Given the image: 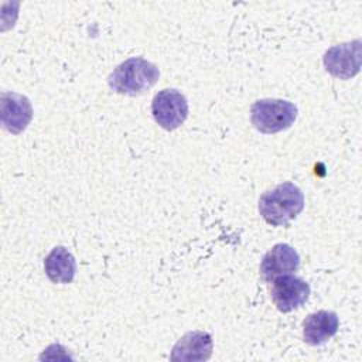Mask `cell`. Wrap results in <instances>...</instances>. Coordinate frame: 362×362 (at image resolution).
<instances>
[{
  "mask_svg": "<svg viewBox=\"0 0 362 362\" xmlns=\"http://www.w3.org/2000/svg\"><path fill=\"white\" fill-rule=\"evenodd\" d=\"M259 214L272 226H286L304 209V194L286 181L263 192L259 198Z\"/></svg>",
  "mask_w": 362,
  "mask_h": 362,
  "instance_id": "6da1fadb",
  "label": "cell"
},
{
  "mask_svg": "<svg viewBox=\"0 0 362 362\" xmlns=\"http://www.w3.org/2000/svg\"><path fill=\"white\" fill-rule=\"evenodd\" d=\"M158 78L160 71L157 65L141 57H132L110 72L107 85L119 95L137 96L153 88Z\"/></svg>",
  "mask_w": 362,
  "mask_h": 362,
  "instance_id": "7a4b0ae2",
  "label": "cell"
},
{
  "mask_svg": "<svg viewBox=\"0 0 362 362\" xmlns=\"http://www.w3.org/2000/svg\"><path fill=\"white\" fill-rule=\"evenodd\" d=\"M297 115V106L284 99H259L250 107L253 127L264 134L287 130L294 124Z\"/></svg>",
  "mask_w": 362,
  "mask_h": 362,
  "instance_id": "3957f363",
  "label": "cell"
},
{
  "mask_svg": "<svg viewBox=\"0 0 362 362\" xmlns=\"http://www.w3.org/2000/svg\"><path fill=\"white\" fill-rule=\"evenodd\" d=\"M188 112L187 98L177 89H163L153 98V119L164 130L178 129L187 120Z\"/></svg>",
  "mask_w": 362,
  "mask_h": 362,
  "instance_id": "277c9868",
  "label": "cell"
},
{
  "mask_svg": "<svg viewBox=\"0 0 362 362\" xmlns=\"http://www.w3.org/2000/svg\"><path fill=\"white\" fill-rule=\"evenodd\" d=\"M362 41L354 40L328 48L322 57L324 68L338 79H351L361 71Z\"/></svg>",
  "mask_w": 362,
  "mask_h": 362,
  "instance_id": "5b68a950",
  "label": "cell"
},
{
  "mask_svg": "<svg viewBox=\"0 0 362 362\" xmlns=\"http://www.w3.org/2000/svg\"><path fill=\"white\" fill-rule=\"evenodd\" d=\"M311 287L310 284L294 274H283L272 280L270 296L281 313H290L300 308L310 297Z\"/></svg>",
  "mask_w": 362,
  "mask_h": 362,
  "instance_id": "8992f818",
  "label": "cell"
},
{
  "mask_svg": "<svg viewBox=\"0 0 362 362\" xmlns=\"http://www.w3.org/2000/svg\"><path fill=\"white\" fill-rule=\"evenodd\" d=\"M300 267V255L288 243H276L260 262V276L272 283L279 276L291 274Z\"/></svg>",
  "mask_w": 362,
  "mask_h": 362,
  "instance_id": "52a82bcc",
  "label": "cell"
},
{
  "mask_svg": "<svg viewBox=\"0 0 362 362\" xmlns=\"http://www.w3.org/2000/svg\"><path fill=\"white\" fill-rule=\"evenodd\" d=\"M1 124L11 134L27 129L33 119V106L27 96L16 92H1Z\"/></svg>",
  "mask_w": 362,
  "mask_h": 362,
  "instance_id": "ba28073f",
  "label": "cell"
},
{
  "mask_svg": "<svg viewBox=\"0 0 362 362\" xmlns=\"http://www.w3.org/2000/svg\"><path fill=\"white\" fill-rule=\"evenodd\" d=\"M214 341L206 331H189L184 334L173 346L170 359L181 362L208 361L212 355Z\"/></svg>",
  "mask_w": 362,
  "mask_h": 362,
  "instance_id": "9c48e42d",
  "label": "cell"
},
{
  "mask_svg": "<svg viewBox=\"0 0 362 362\" xmlns=\"http://www.w3.org/2000/svg\"><path fill=\"white\" fill-rule=\"evenodd\" d=\"M339 328L337 313L320 310L311 313L303 321V338L308 345L318 346L328 342Z\"/></svg>",
  "mask_w": 362,
  "mask_h": 362,
  "instance_id": "30bf717a",
  "label": "cell"
},
{
  "mask_svg": "<svg viewBox=\"0 0 362 362\" xmlns=\"http://www.w3.org/2000/svg\"><path fill=\"white\" fill-rule=\"evenodd\" d=\"M47 277L55 284H68L75 279L76 260L64 246H55L44 259Z\"/></svg>",
  "mask_w": 362,
  "mask_h": 362,
  "instance_id": "8fae6325",
  "label": "cell"
}]
</instances>
